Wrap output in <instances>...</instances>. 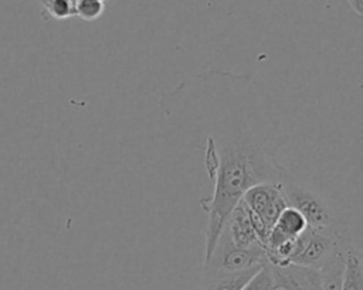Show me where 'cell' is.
<instances>
[{
	"mask_svg": "<svg viewBox=\"0 0 363 290\" xmlns=\"http://www.w3.org/2000/svg\"><path fill=\"white\" fill-rule=\"evenodd\" d=\"M210 96L204 93L196 116L206 132L204 167L214 180L213 194L200 201L207 212L204 259H207L233 208L255 184L281 182L288 171L277 153L284 140L269 134L259 119L258 85L248 76L228 72L203 75Z\"/></svg>",
	"mask_w": 363,
	"mask_h": 290,
	"instance_id": "1",
	"label": "cell"
},
{
	"mask_svg": "<svg viewBox=\"0 0 363 290\" xmlns=\"http://www.w3.org/2000/svg\"><path fill=\"white\" fill-rule=\"evenodd\" d=\"M279 184L288 205L303 216L308 226L318 229L345 228L336 207L325 195L301 182L294 174L286 171Z\"/></svg>",
	"mask_w": 363,
	"mask_h": 290,
	"instance_id": "2",
	"label": "cell"
},
{
	"mask_svg": "<svg viewBox=\"0 0 363 290\" xmlns=\"http://www.w3.org/2000/svg\"><path fill=\"white\" fill-rule=\"evenodd\" d=\"M241 201L245 204L250 212V218L257 233V238L262 246H265L267 238L284 208L288 207L279 182H261L248 188Z\"/></svg>",
	"mask_w": 363,
	"mask_h": 290,
	"instance_id": "3",
	"label": "cell"
},
{
	"mask_svg": "<svg viewBox=\"0 0 363 290\" xmlns=\"http://www.w3.org/2000/svg\"><path fill=\"white\" fill-rule=\"evenodd\" d=\"M265 263V248L261 243L250 248H238L231 242L227 231L223 228L210 256L204 259L203 273L241 272L264 266Z\"/></svg>",
	"mask_w": 363,
	"mask_h": 290,
	"instance_id": "4",
	"label": "cell"
},
{
	"mask_svg": "<svg viewBox=\"0 0 363 290\" xmlns=\"http://www.w3.org/2000/svg\"><path fill=\"white\" fill-rule=\"evenodd\" d=\"M346 240L350 238L345 228L318 229L308 226L298 236V253L291 265L318 269L333 249Z\"/></svg>",
	"mask_w": 363,
	"mask_h": 290,
	"instance_id": "5",
	"label": "cell"
},
{
	"mask_svg": "<svg viewBox=\"0 0 363 290\" xmlns=\"http://www.w3.org/2000/svg\"><path fill=\"white\" fill-rule=\"evenodd\" d=\"M306 228H308V224L303 219V216L296 209L288 205L277 218L267 238V242L264 246L265 250H271L286 240L298 238Z\"/></svg>",
	"mask_w": 363,
	"mask_h": 290,
	"instance_id": "6",
	"label": "cell"
},
{
	"mask_svg": "<svg viewBox=\"0 0 363 290\" xmlns=\"http://www.w3.org/2000/svg\"><path fill=\"white\" fill-rule=\"evenodd\" d=\"M224 229L227 231L231 242L238 248H250L259 243L250 218L248 208L241 199L230 212L224 224Z\"/></svg>",
	"mask_w": 363,
	"mask_h": 290,
	"instance_id": "7",
	"label": "cell"
},
{
	"mask_svg": "<svg viewBox=\"0 0 363 290\" xmlns=\"http://www.w3.org/2000/svg\"><path fill=\"white\" fill-rule=\"evenodd\" d=\"M350 243L352 240L339 243L328 259L318 267L322 290H342L345 274V249Z\"/></svg>",
	"mask_w": 363,
	"mask_h": 290,
	"instance_id": "8",
	"label": "cell"
},
{
	"mask_svg": "<svg viewBox=\"0 0 363 290\" xmlns=\"http://www.w3.org/2000/svg\"><path fill=\"white\" fill-rule=\"evenodd\" d=\"M251 267L241 272L231 273H203V282L200 290H241L244 284L261 269Z\"/></svg>",
	"mask_w": 363,
	"mask_h": 290,
	"instance_id": "9",
	"label": "cell"
},
{
	"mask_svg": "<svg viewBox=\"0 0 363 290\" xmlns=\"http://www.w3.org/2000/svg\"><path fill=\"white\" fill-rule=\"evenodd\" d=\"M342 290H363V263L357 248L350 243L345 249V274Z\"/></svg>",
	"mask_w": 363,
	"mask_h": 290,
	"instance_id": "10",
	"label": "cell"
},
{
	"mask_svg": "<svg viewBox=\"0 0 363 290\" xmlns=\"http://www.w3.org/2000/svg\"><path fill=\"white\" fill-rule=\"evenodd\" d=\"M292 290H322L318 269L298 265H286Z\"/></svg>",
	"mask_w": 363,
	"mask_h": 290,
	"instance_id": "11",
	"label": "cell"
},
{
	"mask_svg": "<svg viewBox=\"0 0 363 290\" xmlns=\"http://www.w3.org/2000/svg\"><path fill=\"white\" fill-rule=\"evenodd\" d=\"M105 11V1L101 0H79L75 4V16L84 21H95Z\"/></svg>",
	"mask_w": 363,
	"mask_h": 290,
	"instance_id": "12",
	"label": "cell"
},
{
	"mask_svg": "<svg viewBox=\"0 0 363 290\" xmlns=\"http://www.w3.org/2000/svg\"><path fill=\"white\" fill-rule=\"evenodd\" d=\"M40 3L55 20H67L75 16V4L69 0H40Z\"/></svg>",
	"mask_w": 363,
	"mask_h": 290,
	"instance_id": "13",
	"label": "cell"
},
{
	"mask_svg": "<svg viewBox=\"0 0 363 290\" xmlns=\"http://www.w3.org/2000/svg\"><path fill=\"white\" fill-rule=\"evenodd\" d=\"M241 290H272V279L268 263H265L245 284Z\"/></svg>",
	"mask_w": 363,
	"mask_h": 290,
	"instance_id": "14",
	"label": "cell"
},
{
	"mask_svg": "<svg viewBox=\"0 0 363 290\" xmlns=\"http://www.w3.org/2000/svg\"><path fill=\"white\" fill-rule=\"evenodd\" d=\"M347 3L356 16H363V0H347Z\"/></svg>",
	"mask_w": 363,
	"mask_h": 290,
	"instance_id": "15",
	"label": "cell"
},
{
	"mask_svg": "<svg viewBox=\"0 0 363 290\" xmlns=\"http://www.w3.org/2000/svg\"><path fill=\"white\" fill-rule=\"evenodd\" d=\"M69 1H71V3H72V4H77V3H78V1H79V0H69Z\"/></svg>",
	"mask_w": 363,
	"mask_h": 290,
	"instance_id": "16",
	"label": "cell"
},
{
	"mask_svg": "<svg viewBox=\"0 0 363 290\" xmlns=\"http://www.w3.org/2000/svg\"><path fill=\"white\" fill-rule=\"evenodd\" d=\"M101 1H105V0H101Z\"/></svg>",
	"mask_w": 363,
	"mask_h": 290,
	"instance_id": "17",
	"label": "cell"
}]
</instances>
